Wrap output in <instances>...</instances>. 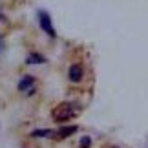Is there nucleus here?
<instances>
[{
    "label": "nucleus",
    "instance_id": "9",
    "mask_svg": "<svg viewBox=\"0 0 148 148\" xmlns=\"http://www.w3.org/2000/svg\"><path fill=\"white\" fill-rule=\"evenodd\" d=\"M5 49V40H4V35H0V53Z\"/></svg>",
    "mask_w": 148,
    "mask_h": 148
},
{
    "label": "nucleus",
    "instance_id": "7",
    "mask_svg": "<svg viewBox=\"0 0 148 148\" xmlns=\"http://www.w3.org/2000/svg\"><path fill=\"white\" fill-rule=\"evenodd\" d=\"M33 139H46V137H53V130H33L31 132Z\"/></svg>",
    "mask_w": 148,
    "mask_h": 148
},
{
    "label": "nucleus",
    "instance_id": "6",
    "mask_svg": "<svg viewBox=\"0 0 148 148\" xmlns=\"http://www.w3.org/2000/svg\"><path fill=\"white\" fill-rule=\"evenodd\" d=\"M44 62H46V59H44L40 53H29V55H27V59H26V64H29V66L44 64Z\"/></svg>",
    "mask_w": 148,
    "mask_h": 148
},
{
    "label": "nucleus",
    "instance_id": "1",
    "mask_svg": "<svg viewBox=\"0 0 148 148\" xmlns=\"http://www.w3.org/2000/svg\"><path fill=\"white\" fill-rule=\"evenodd\" d=\"M79 110H81V108H77V104H73V102H60V104L53 110V119L57 123L71 121V119L79 113Z\"/></svg>",
    "mask_w": 148,
    "mask_h": 148
},
{
    "label": "nucleus",
    "instance_id": "5",
    "mask_svg": "<svg viewBox=\"0 0 148 148\" xmlns=\"http://www.w3.org/2000/svg\"><path fill=\"white\" fill-rule=\"evenodd\" d=\"M33 84H35V77H33V75H24V77L20 79V82H18V90H20V92L31 90Z\"/></svg>",
    "mask_w": 148,
    "mask_h": 148
},
{
    "label": "nucleus",
    "instance_id": "3",
    "mask_svg": "<svg viewBox=\"0 0 148 148\" xmlns=\"http://www.w3.org/2000/svg\"><path fill=\"white\" fill-rule=\"evenodd\" d=\"M68 77H70L71 82H81L84 77V70L81 64H71L70 70H68Z\"/></svg>",
    "mask_w": 148,
    "mask_h": 148
},
{
    "label": "nucleus",
    "instance_id": "2",
    "mask_svg": "<svg viewBox=\"0 0 148 148\" xmlns=\"http://www.w3.org/2000/svg\"><path fill=\"white\" fill-rule=\"evenodd\" d=\"M37 18H38V26L42 27V31L46 33L48 37L57 38V31H55L53 24H51V16H49L48 11H42V9H40V11L37 13Z\"/></svg>",
    "mask_w": 148,
    "mask_h": 148
},
{
    "label": "nucleus",
    "instance_id": "4",
    "mask_svg": "<svg viewBox=\"0 0 148 148\" xmlns=\"http://www.w3.org/2000/svg\"><path fill=\"white\" fill-rule=\"evenodd\" d=\"M77 134V126H60L59 130H53V137L55 139H66L70 135Z\"/></svg>",
    "mask_w": 148,
    "mask_h": 148
},
{
    "label": "nucleus",
    "instance_id": "8",
    "mask_svg": "<svg viewBox=\"0 0 148 148\" xmlns=\"http://www.w3.org/2000/svg\"><path fill=\"white\" fill-rule=\"evenodd\" d=\"M90 145H92L90 137H81V148H90Z\"/></svg>",
    "mask_w": 148,
    "mask_h": 148
},
{
    "label": "nucleus",
    "instance_id": "10",
    "mask_svg": "<svg viewBox=\"0 0 148 148\" xmlns=\"http://www.w3.org/2000/svg\"><path fill=\"white\" fill-rule=\"evenodd\" d=\"M2 18H4V15H2V13H0V20H2Z\"/></svg>",
    "mask_w": 148,
    "mask_h": 148
}]
</instances>
